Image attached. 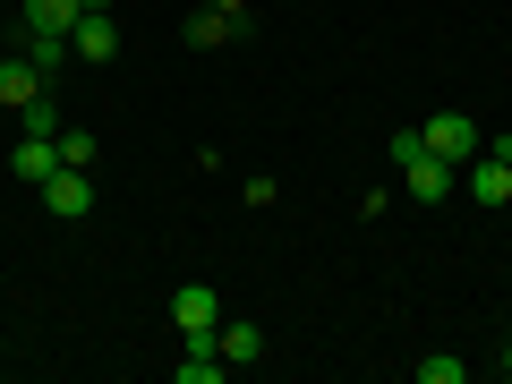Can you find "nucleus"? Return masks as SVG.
<instances>
[{
    "label": "nucleus",
    "instance_id": "f257e3e1",
    "mask_svg": "<svg viewBox=\"0 0 512 384\" xmlns=\"http://www.w3.org/2000/svg\"><path fill=\"white\" fill-rule=\"evenodd\" d=\"M470 205H512V137H487V146L470 154Z\"/></svg>",
    "mask_w": 512,
    "mask_h": 384
},
{
    "label": "nucleus",
    "instance_id": "f03ea898",
    "mask_svg": "<svg viewBox=\"0 0 512 384\" xmlns=\"http://www.w3.org/2000/svg\"><path fill=\"white\" fill-rule=\"evenodd\" d=\"M419 137H427V154H444V163H453V171H470V154L487 146V137H478V128L461 120V111H436V120H427Z\"/></svg>",
    "mask_w": 512,
    "mask_h": 384
},
{
    "label": "nucleus",
    "instance_id": "7ed1b4c3",
    "mask_svg": "<svg viewBox=\"0 0 512 384\" xmlns=\"http://www.w3.org/2000/svg\"><path fill=\"white\" fill-rule=\"evenodd\" d=\"M402 188H410L419 205H444V197L461 188V171L444 163V154H410V163H402Z\"/></svg>",
    "mask_w": 512,
    "mask_h": 384
},
{
    "label": "nucleus",
    "instance_id": "20e7f679",
    "mask_svg": "<svg viewBox=\"0 0 512 384\" xmlns=\"http://www.w3.org/2000/svg\"><path fill=\"white\" fill-rule=\"evenodd\" d=\"M43 205H52V222H86V214H94V180L60 163L52 180H43Z\"/></svg>",
    "mask_w": 512,
    "mask_h": 384
},
{
    "label": "nucleus",
    "instance_id": "39448f33",
    "mask_svg": "<svg viewBox=\"0 0 512 384\" xmlns=\"http://www.w3.org/2000/svg\"><path fill=\"white\" fill-rule=\"evenodd\" d=\"M171 325H180V342H197V333L222 325V299L205 291V282H188V291H171Z\"/></svg>",
    "mask_w": 512,
    "mask_h": 384
},
{
    "label": "nucleus",
    "instance_id": "423d86ee",
    "mask_svg": "<svg viewBox=\"0 0 512 384\" xmlns=\"http://www.w3.org/2000/svg\"><path fill=\"white\" fill-rule=\"evenodd\" d=\"M214 350H222L231 367H256V359H265V333H256L248 316H222V325H214Z\"/></svg>",
    "mask_w": 512,
    "mask_h": 384
},
{
    "label": "nucleus",
    "instance_id": "0eeeda50",
    "mask_svg": "<svg viewBox=\"0 0 512 384\" xmlns=\"http://www.w3.org/2000/svg\"><path fill=\"white\" fill-rule=\"evenodd\" d=\"M231 35H239V18H231V9H205V0L188 9V52H222Z\"/></svg>",
    "mask_w": 512,
    "mask_h": 384
},
{
    "label": "nucleus",
    "instance_id": "6e6552de",
    "mask_svg": "<svg viewBox=\"0 0 512 384\" xmlns=\"http://www.w3.org/2000/svg\"><path fill=\"white\" fill-rule=\"evenodd\" d=\"M26 60H35V69L60 86V69L77 60V43H69V35H52V26H26Z\"/></svg>",
    "mask_w": 512,
    "mask_h": 384
},
{
    "label": "nucleus",
    "instance_id": "1a4fd4ad",
    "mask_svg": "<svg viewBox=\"0 0 512 384\" xmlns=\"http://www.w3.org/2000/svg\"><path fill=\"white\" fill-rule=\"evenodd\" d=\"M9 171H18L26 188H43V180L60 171V146H52V137H18V154H9Z\"/></svg>",
    "mask_w": 512,
    "mask_h": 384
},
{
    "label": "nucleus",
    "instance_id": "9d476101",
    "mask_svg": "<svg viewBox=\"0 0 512 384\" xmlns=\"http://www.w3.org/2000/svg\"><path fill=\"white\" fill-rule=\"evenodd\" d=\"M171 376H180V384H222V376H231V359L214 350V333H197V342H188V359L171 367Z\"/></svg>",
    "mask_w": 512,
    "mask_h": 384
},
{
    "label": "nucleus",
    "instance_id": "9b49d317",
    "mask_svg": "<svg viewBox=\"0 0 512 384\" xmlns=\"http://www.w3.org/2000/svg\"><path fill=\"white\" fill-rule=\"evenodd\" d=\"M43 86H52V77H43L26 52H18V60H0V103H9V111H18V103H35Z\"/></svg>",
    "mask_w": 512,
    "mask_h": 384
},
{
    "label": "nucleus",
    "instance_id": "f8f14e48",
    "mask_svg": "<svg viewBox=\"0 0 512 384\" xmlns=\"http://www.w3.org/2000/svg\"><path fill=\"white\" fill-rule=\"evenodd\" d=\"M77 60H111V52H120V18H77Z\"/></svg>",
    "mask_w": 512,
    "mask_h": 384
},
{
    "label": "nucleus",
    "instance_id": "ddd939ff",
    "mask_svg": "<svg viewBox=\"0 0 512 384\" xmlns=\"http://www.w3.org/2000/svg\"><path fill=\"white\" fill-rule=\"evenodd\" d=\"M77 0H26V26H52V35H77Z\"/></svg>",
    "mask_w": 512,
    "mask_h": 384
},
{
    "label": "nucleus",
    "instance_id": "4468645a",
    "mask_svg": "<svg viewBox=\"0 0 512 384\" xmlns=\"http://www.w3.org/2000/svg\"><path fill=\"white\" fill-rule=\"evenodd\" d=\"M18 137H60V111H52V86L35 103H18Z\"/></svg>",
    "mask_w": 512,
    "mask_h": 384
},
{
    "label": "nucleus",
    "instance_id": "2eb2a0df",
    "mask_svg": "<svg viewBox=\"0 0 512 384\" xmlns=\"http://www.w3.org/2000/svg\"><path fill=\"white\" fill-rule=\"evenodd\" d=\"M52 146H60V163H69V171H94V154H103V146H94V128H60Z\"/></svg>",
    "mask_w": 512,
    "mask_h": 384
},
{
    "label": "nucleus",
    "instance_id": "dca6fc26",
    "mask_svg": "<svg viewBox=\"0 0 512 384\" xmlns=\"http://www.w3.org/2000/svg\"><path fill=\"white\" fill-rule=\"evenodd\" d=\"M419 384H461V359H419Z\"/></svg>",
    "mask_w": 512,
    "mask_h": 384
},
{
    "label": "nucleus",
    "instance_id": "f3484780",
    "mask_svg": "<svg viewBox=\"0 0 512 384\" xmlns=\"http://www.w3.org/2000/svg\"><path fill=\"white\" fill-rule=\"evenodd\" d=\"M205 9H231V18H248V0H205Z\"/></svg>",
    "mask_w": 512,
    "mask_h": 384
},
{
    "label": "nucleus",
    "instance_id": "a211bd4d",
    "mask_svg": "<svg viewBox=\"0 0 512 384\" xmlns=\"http://www.w3.org/2000/svg\"><path fill=\"white\" fill-rule=\"evenodd\" d=\"M77 9H86V18H111V0H77Z\"/></svg>",
    "mask_w": 512,
    "mask_h": 384
},
{
    "label": "nucleus",
    "instance_id": "6ab92c4d",
    "mask_svg": "<svg viewBox=\"0 0 512 384\" xmlns=\"http://www.w3.org/2000/svg\"><path fill=\"white\" fill-rule=\"evenodd\" d=\"M504 376H512V350H504Z\"/></svg>",
    "mask_w": 512,
    "mask_h": 384
}]
</instances>
